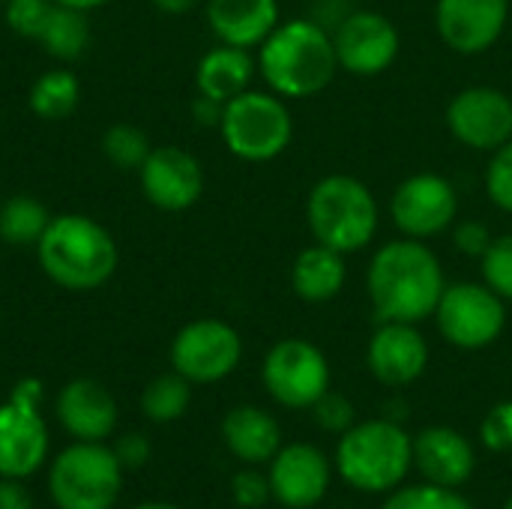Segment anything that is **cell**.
<instances>
[{
  "mask_svg": "<svg viewBox=\"0 0 512 509\" xmlns=\"http://www.w3.org/2000/svg\"><path fill=\"white\" fill-rule=\"evenodd\" d=\"M222 111H225L222 102H216V99H210V96H201V93H198V99L192 102V117H195L198 126H219V123H222Z\"/></svg>",
  "mask_w": 512,
  "mask_h": 509,
  "instance_id": "ab89813d",
  "label": "cell"
},
{
  "mask_svg": "<svg viewBox=\"0 0 512 509\" xmlns=\"http://www.w3.org/2000/svg\"><path fill=\"white\" fill-rule=\"evenodd\" d=\"M258 48V72L282 99L318 96L339 72L333 33L312 18L279 21Z\"/></svg>",
  "mask_w": 512,
  "mask_h": 509,
  "instance_id": "7a4b0ae2",
  "label": "cell"
},
{
  "mask_svg": "<svg viewBox=\"0 0 512 509\" xmlns=\"http://www.w3.org/2000/svg\"><path fill=\"white\" fill-rule=\"evenodd\" d=\"M504 509H512V498H510V501H507V504H504Z\"/></svg>",
  "mask_w": 512,
  "mask_h": 509,
  "instance_id": "ee69618b",
  "label": "cell"
},
{
  "mask_svg": "<svg viewBox=\"0 0 512 509\" xmlns=\"http://www.w3.org/2000/svg\"><path fill=\"white\" fill-rule=\"evenodd\" d=\"M48 489L57 509H111L123 489V465L102 441H78L54 459Z\"/></svg>",
  "mask_w": 512,
  "mask_h": 509,
  "instance_id": "52a82bcc",
  "label": "cell"
},
{
  "mask_svg": "<svg viewBox=\"0 0 512 509\" xmlns=\"http://www.w3.org/2000/svg\"><path fill=\"white\" fill-rule=\"evenodd\" d=\"M510 0H438L435 30L441 42L465 57L489 51L507 30Z\"/></svg>",
  "mask_w": 512,
  "mask_h": 509,
  "instance_id": "9a60e30c",
  "label": "cell"
},
{
  "mask_svg": "<svg viewBox=\"0 0 512 509\" xmlns=\"http://www.w3.org/2000/svg\"><path fill=\"white\" fill-rule=\"evenodd\" d=\"M390 216L402 237L432 240L456 225L459 195L447 177L435 171H420L396 186L390 198Z\"/></svg>",
  "mask_w": 512,
  "mask_h": 509,
  "instance_id": "8fae6325",
  "label": "cell"
},
{
  "mask_svg": "<svg viewBox=\"0 0 512 509\" xmlns=\"http://www.w3.org/2000/svg\"><path fill=\"white\" fill-rule=\"evenodd\" d=\"M162 12H171V15H183L189 9H195L201 0H153Z\"/></svg>",
  "mask_w": 512,
  "mask_h": 509,
  "instance_id": "60d3db41",
  "label": "cell"
},
{
  "mask_svg": "<svg viewBox=\"0 0 512 509\" xmlns=\"http://www.w3.org/2000/svg\"><path fill=\"white\" fill-rule=\"evenodd\" d=\"M381 509H474L456 489H444L435 483L393 489Z\"/></svg>",
  "mask_w": 512,
  "mask_h": 509,
  "instance_id": "f546056e",
  "label": "cell"
},
{
  "mask_svg": "<svg viewBox=\"0 0 512 509\" xmlns=\"http://www.w3.org/2000/svg\"><path fill=\"white\" fill-rule=\"evenodd\" d=\"M453 243L462 255H471V258H483V252L489 249L492 243V231L486 222L480 219H462L456 222L453 228Z\"/></svg>",
  "mask_w": 512,
  "mask_h": 509,
  "instance_id": "8d00e7d4",
  "label": "cell"
},
{
  "mask_svg": "<svg viewBox=\"0 0 512 509\" xmlns=\"http://www.w3.org/2000/svg\"><path fill=\"white\" fill-rule=\"evenodd\" d=\"M480 273H483V282L501 300L512 303V234L492 237L489 249L480 258Z\"/></svg>",
  "mask_w": 512,
  "mask_h": 509,
  "instance_id": "4dcf8cb0",
  "label": "cell"
},
{
  "mask_svg": "<svg viewBox=\"0 0 512 509\" xmlns=\"http://www.w3.org/2000/svg\"><path fill=\"white\" fill-rule=\"evenodd\" d=\"M54 0H6V24L27 39H39Z\"/></svg>",
  "mask_w": 512,
  "mask_h": 509,
  "instance_id": "d6a6232c",
  "label": "cell"
},
{
  "mask_svg": "<svg viewBox=\"0 0 512 509\" xmlns=\"http://www.w3.org/2000/svg\"><path fill=\"white\" fill-rule=\"evenodd\" d=\"M306 222L315 243L354 255L375 240L381 210L363 180L351 174H327L309 189Z\"/></svg>",
  "mask_w": 512,
  "mask_h": 509,
  "instance_id": "277c9868",
  "label": "cell"
},
{
  "mask_svg": "<svg viewBox=\"0 0 512 509\" xmlns=\"http://www.w3.org/2000/svg\"><path fill=\"white\" fill-rule=\"evenodd\" d=\"M312 414L318 420L321 429L327 432H336V435H345L354 423H357V414H354V405L339 396V393H324L315 405H312Z\"/></svg>",
  "mask_w": 512,
  "mask_h": 509,
  "instance_id": "e575fe53",
  "label": "cell"
},
{
  "mask_svg": "<svg viewBox=\"0 0 512 509\" xmlns=\"http://www.w3.org/2000/svg\"><path fill=\"white\" fill-rule=\"evenodd\" d=\"M207 21L219 42L255 48L276 30L279 0H207Z\"/></svg>",
  "mask_w": 512,
  "mask_h": 509,
  "instance_id": "44dd1931",
  "label": "cell"
},
{
  "mask_svg": "<svg viewBox=\"0 0 512 509\" xmlns=\"http://www.w3.org/2000/svg\"><path fill=\"white\" fill-rule=\"evenodd\" d=\"M141 189L159 210L180 213L201 198L204 168L183 147H156L141 165Z\"/></svg>",
  "mask_w": 512,
  "mask_h": 509,
  "instance_id": "2e32d148",
  "label": "cell"
},
{
  "mask_svg": "<svg viewBox=\"0 0 512 509\" xmlns=\"http://www.w3.org/2000/svg\"><path fill=\"white\" fill-rule=\"evenodd\" d=\"M486 192L492 204L504 213H512V138L492 150L486 165Z\"/></svg>",
  "mask_w": 512,
  "mask_h": 509,
  "instance_id": "1f68e13d",
  "label": "cell"
},
{
  "mask_svg": "<svg viewBox=\"0 0 512 509\" xmlns=\"http://www.w3.org/2000/svg\"><path fill=\"white\" fill-rule=\"evenodd\" d=\"M102 153L117 168H141L144 159L150 156V141L141 129H135L129 123H117L105 132Z\"/></svg>",
  "mask_w": 512,
  "mask_h": 509,
  "instance_id": "f1b7e54d",
  "label": "cell"
},
{
  "mask_svg": "<svg viewBox=\"0 0 512 509\" xmlns=\"http://www.w3.org/2000/svg\"><path fill=\"white\" fill-rule=\"evenodd\" d=\"M414 465L426 483L459 489L477 468V453L465 435L447 426H429L414 438Z\"/></svg>",
  "mask_w": 512,
  "mask_h": 509,
  "instance_id": "d6986e66",
  "label": "cell"
},
{
  "mask_svg": "<svg viewBox=\"0 0 512 509\" xmlns=\"http://www.w3.org/2000/svg\"><path fill=\"white\" fill-rule=\"evenodd\" d=\"M267 477L282 507L309 509L330 489V462L315 444H288L270 459Z\"/></svg>",
  "mask_w": 512,
  "mask_h": 509,
  "instance_id": "e0dca14e",
  "label": "cell"
},
{
  "mask_svg": "<svg viewBox=\"0 0 512 509\" xmlns=\"http://www.w3.org/2000/svg\"><path fill=\"white\" fill-rule=\"evenodd\" d=\"M57 420L78 441H105L117 426V402L102 384L78 378L60 390Z\"/></svg>",
  "mask_w": 512,
  "mask_h": 509,
  "instance_id": "ffe728a7",
  "label": "cell"
},
{
  "mask_svg": "<svg viewBox=\"0 0 512 509\" xmlns=\"http://www.w3.org/2000/svg\"><path fill=\"white\" fill-rule=\"evenodd\" d=\"M450 135L480 153H492L512 138V96L498 87H465L447 105Z\"/></svg>",
  "mask_w": 512,
  "mask_h": 509,
  "instance_id": "5bb4252c",
  "label": "cell"
},
{
  "mask_svg": "<svg viewBox=\"0 0 512 509\" xmlns=\"http://www.w3.org/2000/svg\"><path fill=\"white\" fill-rule=\"evenodd\" d=\"M447 276L426 240L399 237L384 243L366 270V291L378 321L420 324L435 318Z\"/></svg>",
  "mask_w": 512,
  "mask_h": 509,
  "instance_id": "6da1fadb",
  "label": "cell"
},
{
  "mask_svg": "<svg viewBox=\"0 0 512 509\" xmlns=\"http://www.w3.org/2000/svg\"><path fill=\"white\" fill-rule=\"evenodd\" d=\"M243 357L237 330L216 318L186 324L171 345V366L189 384H216L228 378Z\"/></svg>",
  "mask_w": 512,
  "mask_h": 509,
  "instance_id": "7c38bea8",
  "label": "cell"
},
{
  "mask_svg": "<svg viewBox=\"0 0 512 509\" xmlns=\"http://www.w3.org/2000/svg\"><path fill=\"white\" fill-rule=\"evenodd\" d=\"M54 3H60V6H69V9L90 12V9H96V6H102V3H108V0H54Z\"/></svg>",
  "mask_w": 512,
  "mask_h": 509,
  "instance_id": "b9f144b4",
  "label": "cell"
},
{
  "mask_svg": "<svg viewBox=\"0 0 512 509\" xmlns=\"http://www.w3.org/2000/svg\"><path fill=\"white\" fill-rule=\"evenodd\" d=\"M135 509H180L177 504H165V501H153V504H141Z\"/></svg>",
  "mask_w": 512,
  "mask_h": 509,
  "instance_id": "7bdbcfd3",
  "label": "cell"
},
{
  "mask_svg": "<svg viewBox=\"0 0 512 509\" xmlns=\"http://www.w3.org/2000/svg\"><path fill=\"white\" fill-rule=\"evenodd\" d=\"M222 438H225V447L246 465L270 462L282 447L279 423L273 420V414L255 405H240L228 411L222 420Z\"/></svg>",
  "mask_w": 512,
  "mask_h": 509,
  "instance_id": "7402d4cb",
  "label": "cell"
},
{
  "mask_svg": "<svg viewBox=\"0 0 512 509\" xmlns=\"http://www.w3.org/2000/svg\"><path fill=\"white\" fill-rule=\"evenodd\" d=\"M399 45V27L375 9L348 12L333 30L339 69L357 78H375L387 72L399 57Z\"/></svg>",
  "mask_w": 512,
  "mask_h": 509,
  "instance_id": "4fadbf2b",
  "label": "cell"
},
{
  "mask_svg": "<svg viewBox=\"0 0 512 509\" xmlns=\"http://www.w3.org/2000/svg\"><path fill=\"white\" fill-rule=\"evenodd\" d=\"M411 468L414 438L396 420L354 423L336 447V471L357 492H393Z\"/></svg>",
  "mask_w": 512,
  "mask_h": 509,
  "instance_id": "5b68a950",
  "label": "cell"
},
{
  "mask_svg": "<svg viewBox=\"0 0 512 509\" xmlns=\"http://www.w3.org/2000/svg\"><path fill=\"white\" fill-rule=\"evenodd\" d=\"M39 381H21L0 408V477L27 480L48 453V429L39 417Z\"/></svg>",
  "mask_w": 512,
  "mask_h": 509,
  "instance_id": "30bf717a",
  "label": "cell"
},
{
  "mask_svg": "<svg viewBox=\"0 0 512 509\" xmlns=\"http://www.w3.org/2000/svg\"><path fill=\"white\" fill-rule=\"evenodd\" d=\"M231 492H234V501L246 509L264 507L270 498H273V489H270V477L258 474V471H240L231 483Z\"/></svg>",
  "mask_w": 512,
  "mask_h": 509,
  "instance_id": "d590c367",
  "label": "cell"
},
{
  "mask_svg": "<svg viewBox=\"0 0 512 509\" xmlns=\"http://www.w3.org/2000/svg\"><path fill=\"white\" fill-rule=\"evenodd\" d=\"M480 441L492 453H512V399L498 402L480 423Z\"/></svg>",
  "mask_w": 512,
  "mask_h": 509,
  "instance_id": "836d02e7",
  "label": "cell"
},
{
  "mask_svg": "<svg viewBox=\"0 0 512 509\" xmlns=\"http://www.w3.org/2000/svg\"><path fill=\"white\" fill-rule=\"evenodd\" d=\"M342 252L312 243L306 246L291 267V288L300 300L306 303H330L342 294L348 282V267H345Z\"/></svg>",
  "mask_w": 512,
  "mask_h": 509,
  "instance_id": "603a6c76",
  "label": "cell"
},
{
  "mask_svg": "<svg viewBox=\"0 0 512 509\" xmlns=\"http://www.w3.org/2000/svg\"><path fill=\"white\" fill-rule=\"evenodd\" d=\"M225 147L243 162H270L282 156L294 138V120L282 96L243 90L225 102L219 123Z\"/></svg>",
  "mask_w": 512,
  "mask_h": 509,
  "instance_id": "8992f818",
  "label": "cell"
},
{
  "mask_svg": "<svg viewBox=\"0 0 512 509\" xmlns=\"http://www.w3.org/2000/svg\"><path fill=\"white\" fill-rule=\"evenodd\" d=\"M36 42H42L45 51L51 57H57V60H75L87 48V42H90L87 12L54 3L51 15H48V21H45V27H42Z\"/></svg>",
  "mask_w": 512,
  "mask_h": 509,
  "instance_id": "d4e9b609",
  "label": "cell"
},
{
  "mask_svg": "<svg viewBox=\"0 0 512 509\" xmlns=\"http://www.w3.org/2000/svg\"><path fill=\"white\" fill-rule=\"evenodd\" d=\"M192 399V384L183 375H159L156 381L147 384L141 396V411L153 423H174L186 414Z\"/></svg>",
  "mask_w": 512,
  "mask_h": 509,
  "instance_id": "83f0119b",
  "label": "cell"
},
{
  "mask_svg": "<svg viewBox=\"0 0 512 509\" xmlns=\"http://www.w3.org/2000/svg\"><path fill=\"white\" fill-rule=\"evenodd\" d=\"M81 99V84L66 69H51L36 78L30 90V108L42 120H63L75 111Z\"/></svg>",
  "mask_w": 512,
  "mask_h": 509,
  "instance_id": "484cf974",
  "label": "cell"
},
{
  "mask_svg": "<svg viewBox=\"0 0 512 509\" xmlns=\"http://www.w3.org/2000/svg\"><path fill=\"white\" fill-rule=\"evenodd\" d=\"M114 456L120 459L123 468H141L147 459H150V441L138 432L132 435H123L114 447Z\"/></svg>",
  "mask_w": 512,
  "mask_h": 509,
  "instance_id": "74e56055",
  "label": "cell"
},
{
  "mask_svg": "<svg viewBox=\"0 0 512 509\" xmlns=\"http://www.w3.org/2000/svg\"><path fill=\"white\" fill-rule=\"evenodd\" d=\"M267 393L285 408H312L330 390V363L309 339L276 342L261 366Z\"/></svg>",
  "mask_w": 512,
  "mask_h": 509,
  "instance_id": "9c48e42d",
  "label": "cell"
},
{
  "mask_svg": "<svg viewBox=\"0 0 512 509\" xmlns=\"http://www.w3.org/2000/svg\"><path fill=\"white\" fill-rule=\"evenodd\" d=\"M39 264L51 282L69 291H93L105 285L120 261L114 237L90 216H54L36 243Z\"/></svg>",
  "mask_w": 512,
  "mask_h": 509,
  "instance_id": "3957f363",
  "label": "cell"
},
{
  "mask_svg": "<svg viewBox=\"0 0 512 509\" xmlns=\"http://www.w3.org/2000/svg\"><path fill=\"white\" fill-rule=\"evenodd\" d=\"M366 363L384 387H408L429 366V342L417 324L381 321L369 339Z\"/></svg>",
  "mask_w": 512,
  "mask_h": 509,
  "instance_id": "ac0fdd59",
  "label": "cell"
},
{
  "mask_svg": "<svg viewBox=\"0 0 512 509\" xmlns=\"http://www.w3.org/2000/svg\"><path fill=\"white\" fill-rule=\"evenodd\" d=\"M0 509H33L30 492L21 486V480L0 477Z\"/></svg>",
  "mask_w": 512,
  "mask_h": 509,
  "instance_id": "f35d334b",
  "label": "cell"
},
{
  "mask_svg": "<svg viewBox=\"0 0 512 509\" xmlns=\"http://www.w3.org/2000/svg\"><path fill=\"white\" fill-rule=\"evenodd\" d=\"M258 63L252 60L249 48H237V45H216L210 48L195 72V84L201 96H210L216 102H231L234 96H240L243 90H249L252 78H255Z\"/></svg>",
  "mask_w": 512,
  "mask_h": 509,
  "instance_id": "cb8c5ba5",
  "label": "cell"
},
{
  "mask_svg": "<svg viewBox=\"0 0 512 509\" xmlns=\"http://www.w3.org/2000/svg\"><path fill=\"white\" fill-rule=\"evenodd\" d=\"M51 216L45 204L30 195H12L0 207V237L12 246H36Z\"/></svg>",
  "mask_w": 512,
  "mask_h": 509,
  "instance_id": "4316f807",
  "label": "cell"
},
{
  "mask_svg": "<svg viewBox=\"0 0 512 509\" xmlns=\"http://www.w3.org/2000/svg\"><path fill=\"white\" fill-rule=\"evenodd\" d=\"M435 324L453 348L480 351L501 339L507 327V300L486 282H456L444 288Z\"/></svg>",
  "mask_w": 512,
  "mask_h": 509,
  "instance_id": "ba28073f",
  "label": "cell"
}]
</instances>
